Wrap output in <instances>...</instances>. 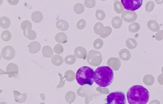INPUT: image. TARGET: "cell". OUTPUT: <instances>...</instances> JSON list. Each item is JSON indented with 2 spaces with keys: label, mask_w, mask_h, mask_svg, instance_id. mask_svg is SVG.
Instances as JSON below:
<instances>
[{
  "label": "cell",
  "mask_w": 163,
  "mask_h": 104,
  "mask_svg": "<svg viewBox=\"0 0 163 104\" xmlns=\"http://www.w3.org/2000/svg\"><path fill=\"white\" fill-rule=\"evenodd\" d=\"M127 98L130 104H146L149 100V91L142 86H133L127 91Z\"/></svg>",
  "instance_id": "obj_1"
},
{
  "label": "cell",
  "mask_w": 163,
  "mask_h": 104,
  "mask_svg": "<svg viewBox=\"0 0 163 104\" xmlns=\"http://www.w3.org/2000/svg\"><path fill=\"white\" fill-rule=\"evenodd\" d=\"M113 79L114 73L109 67H99L94 71V82L100 87L105 88L110 85Z\"/></svg>",
  "instance_id": "obj_2"
},
{
  "label": "cell",
  "mask_w": 163,
  "mask_h": 104,
  "mask_svg": "<svg viewBox=\"0 0 163 104\" xmlns=\"http://www.w3.org/2000/svg\"><path fill=\"white\" fill-rule=\"evenodd\" d=\"M94 70L91 67H82L77 71L76 79L80 85L92 86L94 81Z\"/></svg>",
  "instance_id": "obj_3"
},
{
  "label": "cell",
  "mask_w": 163,
  "mask_h": 104,
  "mask_svg": "<svg viewBox=\"0 0 163 104\" xmlns=\"http://www.w3.org/2000/svg\"><path fill=\"white\" fill-rule=\"evenodd\" d=\"M126 100V96L123 92L116 91L109 94L106 100L108 104H125Z\"/></svg>",
  "instance_id": "obj_4"
},
{
  "label": "cell",
  "mask_w": 163,
  "mask_h": 104,
  "mask_svg": "<svg viewBox=\"0 0 163 104\" xmlns=\"http://www.w3.org/2000/svg\"><path fill=\"white\" fill-rule=\"evenodd\" d=\"M22 30L23 31L24 35L28 39L34 40L36 38V33L32 30V24L29 21L25 20L22 23L21 25Z\"/></svg>",
  "instance_id": "obj_5"
},
{
  "label": "cell",
  "mask_w": 163,
  "mask_h": 104,
  "mask_svg": "<svg viewBox=\"0 0 163 104\" xmlns=\"http://www.w3.org/2000/svg\"><path fill=\"white\" fill-rule=\"evenodd\" d=\"M101 60V54L99 51L92 50L89 52L87 61L89 65L93 66H98L100 64Z\"/></svg>",
  "instance_id": "obj_6"
},
{
  "label": "cell",
  "mask_w": 163,
  "mask_h": 104,
  "mask_svg": "<svg viewBox=\"0 0 163 104\" xmlns=\"http://www.w3.org/2000/svg\"><path fill=\"white\" fill-rule=\"evenodd\" d=\"M124 8L130 11H135L141 7L143 0H121Z\"/></svg>",
  "instance_id": "obj_7"
},
{
  "label": "cell",
  "mask_w": 163,
  "mask_h": 104,
  "mask_svg": "<svg viewBox=\"0 0 163 104\" xmlns=\"http://www.w3.org/2000/svg\"><path fill=\"white\" fill-rule=\"evenodd\" d=\"M1 55L4 59L7 60H12L16 56V51L12 46H6L2 49Z\"/></svg>",
  "instance_id": "obj_8"
},
{
  "label": "cell",
  "mask_w": 163,
  "mask_h": 104,
  "mask_svg": "<svg viewBox=\"0 0 163 104\" xmlns=\"http://www.w3.org/2000/svg\"><path fill=\"white\" fill-rule=\"evenodd\" d=\"M19 73V68L16 64L13 63H10L6 67V71L4 74L8 75L9 78H11L12 77L16 78L17 76Z\"/></svg>",
  "instance_id": "obj_9"
},
{
  "label": "cell",
  "mask_w": 163,
  "mask_h": 104,
  "mask_svg": "<svg viewBox=\"0 0 163 104\" xmlns=\"http://www.w3.org/2000/svg\"><path fill=\"white\" fill-rule=\"evenodd\" d=\"M87 50L84 48L78 46L74 50V55L77 58L81 59H85L87 57Z\"/></svg>",
  "instance_id": "obj_10"
},
{
  "label": "cell",
  "mask_w": 163,
  "mask_h": 104,
  "mask_svg": "<svg viewBox=\"0 0 163 104\" xmlns=\"http://www.w3.org/2000/svg\"><path fill=\"white\" fill-rule=\"evenodd\" d=\"M29 52L32 54H35L38 53L41 49V45L39 43L36 41L31 42L28 45Z\"/></svg>",
  "instance_id": "obj_11"
},
{
  "label": "cell",
  "mask_w": 163,
  "mask_h": 104,
  "mask_svg": "<svg viewBox=\"0 0 163 104\" xmlns=\"http://www.w3.org/2000/svg\"><path fill=\"white\" fill-rule=\"evenodd\" d=\"M56 27L61 31H67L69 29V23L63 19H60L56 22Z\"/></svg>",
  "instance_id": "obj_12"
},
{
  "label": "cell",
  "mask_w": 163,
  "mask_h": 104,
  "mask_svg": "<svg viewBox=\"0 0 163 104\" xmlns=\"http://www.w3.org/2000/svg\"><path fill=\"white\" fill-rule=\"evenodd\" d=\"M14 100L16 102L19 103H23L25 102L27 98V95L26 93L21 94L16 90H13Z\"/></svg>",
  "instance_id": "obj_13"
},
{
  "label": "cell",
  "mask_w": 163,
  "mask_h": 104,
  "mask_svg": "<svg viewBox=\"0 0 163 104\" xmlns=\"http://www.w3.org/2000/svg\"><path fill=\"white\" fill-rule=\"evenodd\" d=\"M43 19V15L39 11H35L32 13L31 20L36 23H41Z\"/></svg>",
  "instance_id": "obj_14"
},
{
  "label": "cell",
  "mask_w": 163,
  "mask_h": 104,
  "mask_svg": "<svg viewBox=\"0 0 163 104\" xmlns=\"http://www.w3.org/2000/svg\"><path fill=\"white\" fill-rule=\"evenodd\" d=\"M55 39L56 42L61 44H64L67 42L68 40V37L64 32H59L57 33L55 36Z\"/></svg>",
  "instance_id": "obj_15"
},
{
  "label": "cell",
  "mask_w": 163,
  "mask_h": 104,
  "mask_svg": "<svg viewBox=\"0 0 163 104\" xmlns=\"http://www.w3.org/2000/svg\"><path fill=\"white\" fill-rule=\"evenodd\" d=\"M42 54L43 57L45 58H51L53 56L54 51L49 46H45L43 47L42 51Z\"/></svg>",
  "instance_id": "obj_16"
},
{
  "label": "cell",
  "mask_w": 163,
  "mask_h": 104,
  "mask_svg": "<svg viewBox=\"0 0 163 104\" xmlns=\"http://www.w3.org/2000/svg\"><path fill=\"white\" fill-rule=\"evenodd\" d=\"M11 25V21L8 18L6 17L2 16L0 18V26L2 29H6L9 28Z\"/></svg>",
  "instance_id": "obj_17"
},
{
  "label": "cell",
  "mask_w": 163,
  "mask_h": 104,
  "mask_svg": "<svg viewBox=\"0 0 163 104\" xmlns=\"http://www.w3.org/2000/svg\"><path fill=\"white\" fill-rule=\"evenodd\" d=\"M52 64L56 66H60L63 64L64 60L63 58L59 55H55L53 56L51 59Z\"/></svg>",
  "instance_id": "obj_18"
},
{
  "label": "cell",
  "mask_w": 163,
  "mask_h": 104,
  "mask_svg": "<svg viewBox=\"0 0 163 104\" xmlns=\"http://www.w3.org/2000/svg\"><path fill=\"white\" fill-rule=\"evenodd\" d=\"M76 78V74L75 72L71 70H68L65 72L64 78L65 81L68 82H72L75 80Z\"/></svg>",
  "instance_id": "obj_19"
},
{
  "label": "cell",
  "mask_w": 163,
  "mask_h": 104,
  "mask_svg": "<svg viewBox=\"0 0 163 104\" xmlns=\"http://www.w3.org/2000/svg\"><path fill=\"white\" fill-rule=\"evenodd\" d=\"M76 98V94L73 91H68L65 94V100L69 104H71L72 102H74Z\"/></svg>",
  "instance_id": "obj_20"
},
{
  "label": "cell",
  "mask_w": 163,
  "mask_h": 104,
  "mask_svg": "<svg viewBox=\"0 0 163 104\" xmlns=\"http://www.w3.org/2000/svg\"><path fill=\"white\" fill-rule=\"evenodd\" d=\"M73 9H74V12L77 14H82L84 11V5L82 4H80V3L76 4L74 6Z\"/></svg>",
  "instance_id": "obj_21"
},
{
  "label": "cell",
  "mask_w": 163,
  "mask_h": 104,
  "mask_svg": "<svg viewBox=\"0 0 163 104\" xmlns=\"http://www.w3.org/2000/svg\"><path fill=\"white\" fill-rule=\"evenodd\" d=\"M64 61L68 65H73L76 62V57L73 55L67 56L65 58Z\"/></svg>",
  "instance_id": "obj_22"
},
{
  "label": "cell",
  "mask_w": 163,
  "mask_h": 104,
  "mask_svg": "<svg viewBox=\"0 0 163 104\" xmlns=\"http://www.w3.org/2000/svg\"><path fill=\"white\" fill-rule=\"evenodd\" d=\"M12 38V34L9 31L5 30L2 32L1 34V38L4 42H7L9 41Z\"/></svg>",
  "instance_id": "obj_23"
},
{
  "label": "cell",
  "mask_w": 163,
  "mask_h": 104,
  "mask_svg": "<svg viewBox=\"0 0 163 104\" xmlns=\"http://www.w3.org/2000/svg\"><path fill=\"white\" fill-rule=\"evenodd\" d=\"M103 25L100 23H97L95 24L94 26V32L96 34L100 35L101 32L103 28Z\"/></svg>",
  "instance_id": "obj_24"
},
{
  "label": "cell",
  "mask_w": 163,
  "mask_h": 104,
  "mask_svg": "<svg viewBox=\"0 0 163 104\" xmlns=\"http://www.w3.org/2000/svg\"><path fill=\"white\" fill-rule=\"evenodd\" d=\"M96 5L95 0H85L84 5L89 9L93 8Z\"/></svg>",
  "instance_id": "obj_25"
},
{
  "label": "cell",
  "mask_w": 163,
  "mask_h": 104,
  "mask_svg": "<svg viewBox=\"0 0 163 104\" xmlns=\"http://www.w3.org/2000/svg\"><path fill=\"white\" fill-rule=\"evenodd\" d=\"M103 42L100 39H97L93 42V47L97 50L100 49L103 47Z\"/></svg>",
  "instance_id": "obj_26"
},
{
  "label": "cell",
  "mask_w": 163,
  "mask_h": 104,
  "mask_svg": "<svg viewBox=\"0 0 163 104\" xmlns=\"http://www.w3.org/2000/svg\"><path fill=\"white\" fill-rule=\"evenodd\" d=\"M86 25V21L84 19H81L77 23V28L79 30H82L85 28Z\"/></svg>",
  "instance_id": "obj_27"
},
{
  "label": "cell",
  "mask_w": 163,
  "mask_h": 104,
  "mask_svg": "<svg viewBox=\"0 0 163 104\" xmlns=\"http://www.w3.org/2000/svg\"><path fill=\"white\" fill-rule=\"evenodd\" d=\"M105 13L102 10H97L96 12V17L98 20H103L105 18Z\"/></svg>",
  "instance_id": "obj_28"
},
{
  "label": "cell",
  "mask_w": 163,
  "mask_h": 104,
  "mask_svg": "<svg viewBox=\"0 0 163 104\" xmlns=\"http://www.w3.org/2000/svg\"><path fill=\"white\" fill-rule=\"evenodd\" d=\"M54 51L56 54H60L63 53L64 51V48L62 45L60 44H56L54 48Z\"/></svg>",
  "instance_id": "obj_29"
},
{
  "label": "cell",
  "mask_w": 163,
  "mask_h": 104,
  "mask_svg": "<svg viewBox=\"0 0 163 104\" xmlns=\"http://www.w3.org/2000/svg\"><path fill=\"white\" fill-rule=\"evenodd\" d=\"M111 30H112L109 27H106L103 32L101 35H100V37L101 38H106V37H107L111 33Z\"/></svg>",
  "instance_id": "obj_30"
},
{
  "label": "cell",
  "mask_w": 163,
  "mask_h": 104,
  "mask_svg": "<svg viewBox=\"0 0 163 104\" xmlns=\"http://www.w3.org/2000/svg\"><path fill=\"white\" fill-rule=\"evenodd\" d=\"M58 75L60 77V82L58 86H57V88H62L63 86H64L65 84V81L64 80V78L62 77V75L60 73H58Z\"/></svg>",
  "instance_id": "obj_31"
},
{
  "label": "cell",
  "mask_w": 163,
  "mask_h": 104,
  "mask_svg": "<svg viewBox=\"0 0 163 104\" xmlns=\"http://www.w3.org/2000/svg\"><path fill=\"white\" fill-rule=\"evenodd\" d=\"M19 0H7L9 4L11 5H16L19 2Z\"/></svg>",
  "instance_id": "obj_32"
},
{
  "label": "cell",
  "mask_w": 163,
  "mask_h": 104,
  "mask_svg": "<svg viewBox=\"0 0 163 104\" xmlns=\"http://www.w3.org/2000/svg\"><path fill=\"white\" fill-rule=\"evenodd\" d=\"M156 1L159 4H162L163 2V0H156Z\"/></svg>",
  "instance_id": "obj_33"
},
{
  "label": "cell",
  "mask_w": 163,
  "mask_h": 104,
  "mask_svg": "<svg viewBox=\"0 0 163 104\" xmlns=\"http://www.w3.org/2000/svg\"><path fill=\"white\" fill-rule=\"evenodd\" d=\"M100 1H105L106 0H100Z\"/></svg>",
  "instance_id": "obj_34"
}]
</instances>
